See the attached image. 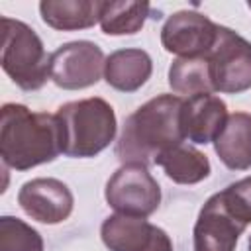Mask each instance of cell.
Wrapping results in <instances>:
<instances>
[{"mask_svg": "<svg viewBox=\"0 0 251 251\" xmlns=\"http://www.w3.org/2000/svg\"><path fill=\"white\" fill-rule=\"evenodd\" d=\"M182 106V96L159 94L129 114L116 141V157L122 165L139 163L149 167L163 151L180 145L186 139L180 120Z\"/></svg>", "mask_w": 251, "mask_h": 251, "instance_id": "obj_1", "label": "cell"}, {"mask_svg": "<svg viewBox=\"0 0 251 251\" xmlns=\"http://www.w3.org/2000/svg\"><path fill=\"white\" fill-rule=\"evenodd\" d=\"M63 153L55 114L31 112L24 104L8 102L0 110V157L4 167L29 171L51 163Z\"/></svg>", "mask_w": 251, "mask_h": 251, "instance_id": "obj_2", "label": "cell"}, {"mask_svg": "<svg viewBox=\"0 0 251 251\" xmlns=\"http://www.w3.org/2000/svg\"><path fill=\"white\" fill-rule=\"evenodd\" d=\"M55 118L59 122L63 155L73 159L96 157L116 137V112L100 96L67 102L59 106Z\"/></svg>", "mask_w": 251, "mask_h": 251, "instance_id": "obj_3", "label": "cell"}, {"mask_svg": "<svg viewBox=\"0 0 251 251\" xmlns=\"http://www.w3.org/2000/svg\"><path fill=\"white\" fill-rule=\"evenodd\" d=\"M2 24V69L16 86L25 92L39 90L51 78V55H47L41 37L22 20L8 16Z\"/></svg>", "mask_w": 251, "mask_h": 251, "instance_id": "obj_4", "label": "cell"}, {"mask_svg": "<svg viewBox=\"0 0 251 251\" xmlns=\"http://www.w3.org/2000/svg\"><path fill=\"white\" fill-rule=\"evenodd\" d=\"M214 92L241 94L251 88V41L220 25L214 47L206 55Z\"/></svg>", "mask_w": 251, "mask_h": 251, "instance_id": "obj_5", "label": "cell"}, {"mask_svg": "<svg viewBox=\"0 0 251 251\" xmlns=\"http://www.w3.org/2000/svg\"><path fill=\"white\" fill-rule=\"evenodd\" d=\"M104 196L116 214L147 218L161 204V186L145 165L126 163L108 178Z\"/></svg>", "mask_w": 251, "mask_h": 251, "instance_id": "obj_6", "label": "cell"}, {"mask_svg": "<svg viewBox=\"0 0 251 251\" xmlns=\"http://www.w3.org/2000/svg\"><path fill=\"white\" fill-rule=\"evenodd\" d=\"M106 57L86 39L69 41L51 53V80L63 90H82L100 80Z\"/></svg>", "mask_w": 251, "mask_h": 251, "instance_id": "obj_7", "label": "cell"}, {"mask_svg": "<svg viewBox=\"0 0 251 251\" xmlns=\"http://www.w3.org/2000/svg\"><path fill=\"white\" fill-rule=\"evenodd\" d=\"M247 222L226 202L222 190L212 194L194 224V251H235L239 235L247 229Z\"/></svg>", "mask_w": 251, "mask_h": 251, "instance_id": "obj_8", "label": "cell"}, {"mask_svg": "<svg viewBox=\"0 0 251 251\" xmlns=\"http://www.w3.org/2000/svg\"><path fill=\"white\" fill-rule=\"evenodd\" d=\"M218 27L206 14L180 10L163 24L161 45L176 57H206L216 43Z\"/></svg>", "mask_w": 251, "mask_h": 251, "instance_id": "obj_9", "label": "cell"}, {"mask_svg": "<svg viewBox=\"0 0 251 251\" xmlns=\"http://www.w3.org/2000/svg\"><path fill=\"white\" fill-rule=\"evenodd\" d=\"M100 237L110 251H175L165 229L135 216H108L100 226Z\"/></svg>", "mask_w": 251, "mask_h": 251, "instance_id": "obj_10", "label": "cell"}, {"mask_svg": "<svg viewBox=\"0 0 251 251\" xmlns=\"http://www.w3.org/2000/svg\"><path fill=\"white\" fill-rule=\"evenodd\" d=\"M18 204L31 220L55 226L73 214L75 196L63 180L39 176L22 184L18 192Z\"/></svg>", "mask_w": 251, "mask_h": 251, "instance_id": "obj_11", "label": "cell"}, {"mask_svg": "<svg viewBox=\"0 0 251 251\" xmlns=\"http://www.w3.org/2000/svg\"><path fill=\"white\" fill-rule=\"evenodd\" d=\"M227 106L216 94H196L184 98L182 106V131L192 143H214L227 120Z\"/></svg>", "mask_w": 251, "mask_h": 251, "instance_id": "obj_12", "label": "cell"}, {"mask_svg": "<svg viewBox=\"0 0 251 251\" xmlns=\"http://www.w3.org/2000/svg\"><path fill=\"white\" fill-rule=\"evenodd\" d=\"M153 73V61L147 51L126 47L110 53L104 65V80L120 92L139 90Z\"/></svg>", "mask_w": 251, "mask_h": 251, "instance_id": "obj_13", "label": "cell"}, {"mask_svg": "<svg viewBox=\"0 0 251 251\" xmlns=\"http://www.w3.org/2000/svg\"><path fill=\"white\" fill-rule=\"evenodd\" d=\"M214 151L231 171L251 169V114L233 112L214 139Z\"/></svg>", "mask_w": 251, "mask_h": 251, "instance_id": "obj_14", "label": "cell"}, {"mask_svg": "<svg viewBox=\"0 0 251 251\" xmlns=\"http://www.w3.org/2000/svg\"><path fill=\"white\" fill-rule=\"evenodd\" d=\"M102 6L100 0H43L39 2V14L57 31H76L98 24Z\"/></svg>", "mask_w": 251, "mask_h": 251, "instance_id": "obj_15", "label": "cell"}, {"mask_svg": "<svg viewBox=\"0 0 251 251\" xmlns=\"http://www.w3.org/2000/svg\"><path fill=\"white\" fill-rule=\"evenodd\" d=\"M155 165H159L165 171V175L176 184L202 182L204 178L210 176V171H212L208 157L196 147L184 145V143L163 151L155 159Z\"/></svg>", "mask_w": 251, "mask_h": 251, "instance_id": "obj_16", "label": "cell"}, {"mask_svg": "<svg viewBox=\"0 0 251 251\" xmlns=\"http://www.w3.org/2000/svg\"><path fill=\"white\" fill-rule=\"evenodd\" d=\"M169 86L176 96L214 94L206 57H176L169 67Z\"/></svg>", "mask_w": 251, "mask_h": 251, "instance_id": "obj_17", "label": "cell"}, {"mask_svg": "<svg viewBox=\"0 0 251 251\" xmlns=\"http://www.w3.org/2000/svg\"><path fill=\"white\" fill-rule=\"evenodd\" d=\"M153 16L149 2H104L100 27L106 35H133Z\"/></svg>", "mask_w": 251, "mask_h": 251, "instance_id": "obj_18", "label": "cell"}, {"mask_svg": "<svg viewBox=\"0 0 251 251\" xmlns=\"http://www.w3.org/2000/svg\"><path fill=\"white\" fill-rule=\"evenodd\" d=\"M0 251H43V237L24 220L14 216H2Z\"/></svg>", "mask_w": 251, "mask_h": 251, "instance_id": "obj_19", "label": "cell"}, {"mask_svg": "<svg viewBox=\"0 0 251 251\" xmlns=\"http://www.w3.org/2000/svg\"><path fill=\"white\" fill-rule=\"evenodd\" d=\"M247 249L251 251V235H249V239H247Z\"/></svg>", "mask_w": 251, "mask_h": 251, "instance_id": "obj_20", "label": "cell"}, {"mask_svg": "<svg viewBox=\"0 0 251 251\" xmlns=\"http://www.w3.org/2000/svg\"><path fill=\"white\" fill-rule=\"evenodd\" d=\"M247 6H249V8H251V0H249V2H247Z\"/></svg>", "mask_w": 251, "mask_h": 251, "instance_id": "obj_21", "label": "cell"}]
</instances>
